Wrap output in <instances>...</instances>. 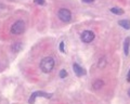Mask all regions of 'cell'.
Masks as SVG:
<instances>
[{
  "instance_id": "4",
  "label": "cell",
  "mask_w": 130,
  "mask_h": 104,
  "mask_svg": "<svg viewBox=\"0 0 130 104\" xmlns=\"http://www.w3.org/2000/svg\"><path fill=\"white\" fill-rule=\"evenodd\" d=\"M94 37H95L94 33L91 30H85V31H83V34L80 36L81 40H83V42H85V43H90L91 41H93Z\"/></svg>"
},
{
  "instance_id": "9",
  "label": "cell",
  "mask_w": 130,
  "mask_h": 104,
  "mask_svg": "<svg viewBox=\"0 0 130 104\" xmlns=\"http://www.w3.org/2000/svg\"><path fill=\"white\" fill-rule=\"evenodd\" d=\"M129 46H130V37H127L124 42V53L126 55L129 53Z\"/></svg>"
},
{
  "instance_id": "6",
  "label": "cell",
  "mask_w": 130,
  "mask_h": 104,
  "mask_svg": "<svg viewBox=\"0 0 130 104\" xmlns=\"http://www.w3.org/2000/svg\"><path fill=\"white\" fill-rule=\"evenodd\" d=\"M73 68H74V72L77 76H83V75H86V71H85L83 67L79 66L77 63L73 64Z\"/></svg>"
},
{
  "instance_id": "16",
  "label": "cell",
  "mask_w": 130,
  "mask_h": 104,
  "mask_svg": "<svg viewBox=\"0 0 130 104\" xmlns=\"http://www.w3.org/2000/svg\"><path fill=\"white\" fill-rule=\"evenodd\" d=\"M128 80H130V71H129V73H128Z\"/></svg>"
},
{
  "instance_id": "2",
  "label": "cell",
  "mask_w": 130,
  "mask_h": 104,
  "mask_svg": "<svg viewBox=\"0 0 130 104\" xmlns=\"http://www.w3.org/2000/svg\"><path fill=\"white\" fill-rule=\"evenodd\" d=\"M24 30H25V23L21 20L16 21L11 27V33L13 35H21L24 33Z\"/></svg>"
},
{
  "instance_id": "1",
  "label": "cell",
  "mask_w": 130,
  "mask_h": 104,
  "mask_svg": "<svg viewBox=\"0 0 130 104\" xmlns=\"http://www.w3.org/2000/svg\"><path fill=\"white\" fill-rule=\"evenodd\" d=\"M40 68L43 73H50V72L53 71L54 68V60L53 58L51 57H47V58H43L41 60V62H40Z\"/></svg>"
},
{
  "instance_id": "10",
  "label": "cell",
  "mask_w": 130,
  "mask_h": 104,
  "mask_svg": "<svg viewBox=\"0 0 130 104\" xmlns=\"http://www.w3.org/2000/svg\"><path fill=\"white\" fill-rule=\"evenodd\" d=\"M111 12H112V13H114V14H117V15L124 14V10H123V9H120V8H117V7L112 8V9H111Z\"/></svg>"
},
{
  "instance_id": "5",
  "label": "cell",
  "mask_w": 130,
  "mask_h": 104,
  "mask_svg": "<svg viewBox=\"0 0 130 104\" xmlns=\"http://www.w3.org/2000/svg\"><path fill=\"white\" fill-rule=\"evenodd\" d=\"M37 97H43V98H51L52 95L49 94V93H46V92H42V91H37V92H34L31 94V97L29 98V103H34L35 100Z\"/></svg>"
},
{
  "instance_id": "3",
  "label": "cell",
  "mask_w": 130,
  "mask_h": 104,
  "mask_svg": "<svg viewBox=\"0 0 130 104\" xmlns=\"http://www.w3.org/2000/svg\"><path fill=\"white\" fill-rule=\"evenodd\" d=\"M58 16L62 22L68 23L72 20V13L68 9H61L58 13Z\"/></svg>"
},
{
  "instance_id": "14",
  "label": "cell",
  "mask_w": 130,
  "mask_h": 104,
  "mask_svg": "<svg viewBox=\"0 0 130 104\" xmlns=\"http://www.w3.org/2000/svg\"><path fill=\"white\" fill-rule=\"evenodd\" d=\"M35 2L38 5H44V0H35Z\"/></svg>"
},
{
  "instance_id": "11",
  "label": "cell",
  "mask_w": 130,
  "mask_h": 104,
  "mask_svg": "<svg viewBox=\"0 0 130 104\" xmlns=\"http://www.w3.org/2000/svg\"><path fill=\"white\" fill-rule=\"evenodd\" d=\"M21 48H22L21 42H20V41H16L15 43H13V46H12V50L15 51V52H18V51L21 50Z\"/></svg>"
},
{
  "instance_id": "8",
  "label": "cell",
  "mask_w": 130,
  "mask_h": 104,
  "mask_svg": "<svg viewBox=\"0 0 130 104\" xmlns=\"http://www.w3.org/2000/svg\"><path fill=\"white\" fill-rule=\"evenodd\" d=\"M118 24L125 29H129L130 28V21L129 20H120V21L118 22Z\"/></svg>"
},
{
  "instance_id": "12",
  "label": "cell",
  "mask_w": 130,
  "mask_h": 104,
  "mask_svg": "<svg viewBox=\"0 0 130 104\" xmlns=\"http://www.w3.org/2000/svg\"><path fill=\"white\" fill-rule=\"evenodd\" d=\"M66 76H67V72L65 71V70H62V71L60 72V77L61 78H65Z\"/></svg>"
},
{
  "instance_id": "17",
  "label": "cell",
  "mask_w": 130,
  "mask_h": 104,
  "mask_svg": "<svg viewBox=\"0 0 130 104\" xmlns=\"http://www.w3.org/2000/svg\"><path fill=\"white\" fill-rule=\"evenodd\" d=\"M128 93H129V95H130V90H129V92H128Z\"/></svg>"
},
{
  "instance_id": "13",
  "label": "cell",
  "mask_w": 130,
  "mask_h": 104,
  "mask_svg": "<svg viewBox=\"0 0 130 104\" xmlns=\"http://www.w3.org/2000/svg\"><path fill=\"white\" fill-rule=\"evenodd\" d=\"M60 51L61 52H65V50H64V42L63 41L60 43Z\"/></svg>"
},
{
  "instance_id": "15",
  "label": "cell",
  "mask_w": 130,
  "mask_h": 104,
  "mask_svg": "<svg viewBox=\"0 0 130 104\" xmlns=\"http://www.w3.org/2000/svg\"><path fill=\"white\" fill-rule=\"evenodd\" d=\"M83 2H86V3H91V2H93L94 0H81Z\"/></svg>"
},
{
  "instance_id": "7",
  "label": "cell",
  "mask_w": 130,
  "mask_h": 104,
  "mask_svg": "<svg viewBox=\"0 0 130 104\" xmlns=\"http://www.w3.org/2000/svg\"><path fill=\"white\" fill-rule=\"evenodd\" d=\"M93 89L94 90H99V89H101L103 86H104V81L103 80H101V79H96V80L93 82Z\"/></svg>"
}]
</instances>
